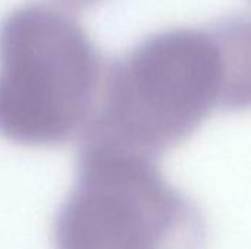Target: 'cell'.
<instances>
[{"label":"cell","mask_w":251,"mask_h":249,"mask_svg":"<svg viewBox=\"0 0 251 249\" xmlns=\"http://www.w3.org/2000/svg\"><path fill=\"white\" fill-rule=\"evenodd\" d=\"M225 109V66L213 26L156 32L104 72L84 138L154 157Z\"/></svg>","instance_id":"6da1fadb"},{"label":"cell","mask_w":251,"mask_h":249,"mask_svg":"<svg viewBox=\"0 0 251 249\" xmlns=\"http://www.w3.org/2000/svg\"><path fill=\"white\" fill-rule=\"evenodd\" d=\"M106 69L84 28L32 1L0 23V135L26 147L60 145L85 132Z\"/></svg>","instance_id":"7a4b0ae2"},{"label":"cell","mask_w":251,"mask_h":249,"mask_svg":"<svg viewBox=\"0 0 251 249\" xmlns=\"http://www.w3.org/2000/svg\"><path fill=\"white\" fill-rule=\"evenodd\" d=\"M53 239L56 249H203L206 226L154 157L84 138Z\"/></svg>","instance_id":"3957f363"},{"label":"cell","mask_w":251,"mask_h":249,"mask_svg":"<svg viewBox=\"0 0 251 249\" xmlns=\"http://www.w3.org/2000/svg\"><path fill=\"white\" fill-rule=\"evenodd\" d=\"M225 66V109H251V16L232 15L212 23Z\"/></svg>","instance_id":"277c9868"},{"label":"cell","mask_w":251,"mask_h":249,"mask_svg":"<svg viewBox=\"0 0 251 249\" xmlns=\"http://www.w3.org/2000/svg\"><path fill=\"white\" fill-rule=\"evenodd\" d=\"M62 1L69 6H75V7H88V6L97 4L103 0H62Z\"/></svg>","instance_id":"5b68a950"}]
</instances>
